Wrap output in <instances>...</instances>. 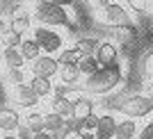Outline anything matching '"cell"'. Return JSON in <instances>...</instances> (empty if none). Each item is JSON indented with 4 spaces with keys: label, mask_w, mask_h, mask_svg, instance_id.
Segmentation results:
<instances>
[{
    "label": "cell",
    "mask_w": 153,
    "mask_h": 139,
    "mask_svg": "<svg viewBox=\"0 0 153 139\" xmlns=\"http://www.w3.org/2000/svg\"><path fill=\"white\" fill-rule=\"evenodd\" d=\"M64 128V119L55 112L44 114V130L46 132H55V130H62Z\"/></svg>",
    "instance_id": "21"
},
{
    "label": "cell",
    "mask_w": 153,
    "mask_h": 139,
    "mask_svg": "<svg viewBox=\"0 0 153 139\" xmlns=\"http://www.w3.org/2000/svg\"><path fill=\"white\" fill-rule=\"evenodd\" d=\"M0 41H2V46H5V48H16V46L23 41V37H21V34H16L14 30H9V27H5V30L0 32Z\"/></svg>",
    "instance_id": "22"
},
{
    "label": "cell",
    "mask_w": 153,
    "mask_h": 139,
    "mask_svg": "<svg viewBox=\"0 0 153 139\" xmlns=\"http://www.w3.org/2000/svg\"><path fill=\"white\" fill-rule=\"evenodd\" d=\"M2 30H5V21L0 18V32H2Z\"/></svg>",
    "instance_id": "38"
},
{
    "label": "cell",
    "mask_w": 153,
    "mask_h": 139,
    "mask_svg": "<svg viewBox=\"0 0 153 139\" xmlns=\"http://www.w3.org/2000/svg\"><path fill=\"white\" fill-rule=\"evenodd\" d=\"M103 16H105V23L112 25V27L133 23L130 16H128V12H126V7H121L119 2H110V5H105V7H103Z\"/></svg>",
    "instance_id": "6"
},
{
    "label": "cell",
    "mask_w": 153,
    "mask_h": 139,
    "mask_svg": "<svg viewBox=\"0 0 153 139\" xmlns=\"http://www.w3.org/2000/svg\"><path fill=\"white\" fill-rule=\"evenodd\" d=\"M98 44H101V41L96 37H85V39H78L73 48H76L80 55H94L96 48H98Z\"/></svg>",
    "instance_id": "20"
},
{
    "label": "cell",
    "mask_w": 153,
    "mask_h": 139,
    "mask_svg": "<svg viewBox=\"0 0 153 139\" xmlns=\"http://www.w3.org/2000/svg\"><path fill=\"white\" fill-rule=\"evenodd\" d=\"M59 80H62V84H66V87H71V84H76V80L80 78V73H78V66L76 64H66V66H59Z\"/></svg>",
    "instance_id": "19"
},
{
    "label": "cell",
    "mask_w": 153,
    "mask_h": 139,
    "mask_svg": "<svg viewBox=\"0 0 153 139\" xmlns=\"http://www.w3.org/2000/svg\"><path fill=\"white\" fill-rule=\"evenodd\" d=\"M2 62H5L7 69H23L25 66V59L21 57L19 48H5L2 50Z\"/></svg>",
    "instance_id": "17"
},
{
    "label": "cell",
    "mask_w": 153,
    "mask_h": 139,
    "mask_svg": "<svg viewBox=\"0 0 153 139\" xmlns=\"http://www.w3.org/2000/svg\"><path fill=\"white\" fill-rule=\"evenodd\" d=\"M9 30H14L16 34H25L27 30H30V14L27 12H16L12 16V23H9Z\"/></svg>",
    "instance_id": "15"
},
{
    "label": "cell",
    "mask_w": 153,
    "mask_h": 139,
    "mask_svg": "<svg viewBox=\"0 0 153 139\" xmlns=\"http://www.w3.org/2000/svg\"><path fill=\"white\" fill-rule=\"evenodd\" d=\"M64 139H82V132H66Z\"/></svg>",
    "instance_id": "34"
},
{
    "label": "cell",
    "mask_w": 153,
    "mask_h": 139,
    "mask_svg": "<svg viewBox=\"0 0 153 139\" xmlns=\"http://www.w3.org/2000/svg\"><path fill=\"white\" fill-rule=\"evenodd\" d=\"M140 139H153V121H151V123H149V126L140 132Z\"/></svg>",
    "instance_id": "31"
},
{
    "label": "cell",
    "mask_w": 153,
    "mask_h": 139,
    "mask_svg": "<svg viewBox=\"0 0 153 139\" xmlns=\"http://www.w3.org/2000/svg\"><path fill=\"white\" fill-rule=\"evenodd\" d=\"M135 132H137V123L130 121V119H123V121H117L114 137H112V139H133Z\"/></svg>",
    "instance_id": "14"
},
{
    "label": "cell",
    "mask_w": 153,
    "mask_h": 139,
    "mask_svg": "<svg viewBox=\"0 0 153 139\" xmlns=\"http://www.w3.org/2000/svg\"><path fill=\"white\" fill-rule=\"evenodd\" d=\"M21 126V116L14 107H0V130L7 135H12L16 128Z\"/></svg>",
    "instance_id": "10"
},
{
    "label": "cell",
    "mask_w": 153,
    "mask_h": 139,
    "mask_svg": "<svg viewBox=\"0 0 153 139\" xmlns=\"http://www.w3.org/2000/svg\"><path fill=\"white\" fill-rule=\"evenodd\" d=\"M32 139H53V137H51V135H48V132L44 130V132H37V135H32Z\"/></svg>",
    "instance_id": "33"
},
{
    "label": "cell",
    "mask_w": 153,
    "mask_h": 139,
    "mask_svg": "<svg viewBox=\"0 0 153 139\" xmlns=\"http://www.w3.org/2000/svg\"><path fill=\"white\" fill-rule=\"evenodd\" d=\"M133 139H135V137H133Z\"/></svg>",
    "instance_id": "40"
},
{
    "label": "cell",
    "mask_w": 153,
    "mask_h": 139,
    "mask_svg": "<svg viewBox=\"0 0 153 139\" xmlns=\"http://www.w3.org/2000/svg\"><path fill=\"white\" fill-rule=\"evenodd\" d=\"M149 98H153V82L149 84Z\"/></svg>",
    "instance_id": "37"
},
{
    "label": "cell",
    "mask_w": 153,
    "mask_h": 139,
    "mask_svg": "<svg viewBox=\"0 0 153 139\" xmlns=\"http://www.w3.org/2000/svg\"><path fill=\"white\" fill-rule=\"evenodd\" d=\"M80 57H82V55H80L76 48H66V50H59V55L55 57V59H57L59 66H66V64H78Z\"/></svg>",
    "instance_id": "23"
},
{
    "label": "cell",
    "mask_w": 153,
    "mask_h": 139,
    "mask_svg": "<svg viewBox=\"0 0 153 139\" xmlns=\"http://www.w3.org/2000/svg\"><path fill=\"white\" fill-rule=\"evenodd\" d=\"M94 2H96V5H98V7H101V9H103V7H105V5H110L112 0H94Z\"/></svg>",
    "instance_id": "35"
},
{
    "label": "cell",
    "mask_w": 153,
    "mask_h": 139,
    "mask_svg": "<svg viewBox=\"0 0 153 139\" xmlns=\"http://www.w3.org/2000/svg\"><path fill=\"white\" fill-rule=\"evenodd\" d=\"M16 137H19V139H32V132L27 130L25 126H19V128H16Z\"/></svg>",
    "instance_id": "30"
},
{
    "label": "cell",
    "mask_w": 153,
    "mask_h": 139,
    "mask_svg": "<svg viewBox=\"0 0 153 139\" xmlns=\"http://www.w3.org/2000/svg\"><path fill=\"white\" fill-rule=\"evenodd\" d=\"M94 59L98 62V66H114L117 62H119V50H117L114 44H110V41H101L98 44V48H96L94 52Z\"/></svg>",
    "instance_id": "7"
},
{
    "label": "cell",
    "mask_w": 153,
    "mask_h": 139,
    "mask_svg": "<svg viewBox=\"0 0 153 139\" xmlns=\"http://www.w3.org/2000/svg\"><path fill=\"white\" fill-rule=\"evenodd\" d=\"M48 2H53V5H57V7H71L73 5V0H48Z\"/></svg>",
    "instance_id": "32"
},
{
    "label": "cell",
    "mask_w": 153,
    "mask_h": 139,
    "mask_svg": "<svg viewBox=\"0 0 153 139\" xmlns=\"http://www.w3.org/2000/svg\"><path fill=\"white\" fill-rule=\"evenodd\" d=\"M34 41H37V46L46 55H55V52L62 50V46H64L62 37L55 30H51V27H37L34 30Z\"/></svg>",
    "instance_id": "4"
},
{
    "label": "cell",
    "mask_w": 153,
    "mask_h": 139,
    "mask_svg": "<svg viewBox=\"0 0 153 139\" xmlns=\"http://www.w3.org/2000/svg\"><path fill=\"white\" fill-rule=\"evenodd\" d=\"M85 121V132H89V130H96V126H98V116L96 114H89L87 119H82Z\"/></svg>",
    "instance_id": "28"
},
{
    "label": "cell",
    "mask_w": 153,
    "mask_h": 139,
    "mask_svg": "<svg viewBox=\"0 0 153 139\" xmlns=\"http://www.w3.org/2000/svg\"><path fill=\"white\" fill-rule=\"evenodd\" d=\"M2 139H19V137H12V135H7V137H2Z\"/></svg>",
    "instance_id": "39"
},
{
    "label": "cell",
    "mask_w": 153,
    "mask_h": 139,
    "mask_svg": "<svg viewBox=\"0 0 153 139\" xmlns=\"http://www.w3.org/2000/svg\"><path fill=\"white\" fill-rule=\"evenodd\" d=\"M76 66H78V73H80V75H87V78L101 69V66H98V62L94 59V55H82L80 59H78Z\"/></svg>",
    "instance_id": "18"
},
{
    "label": "cell",
    "mask_w": 153,
    "mask_h": 139,
    "mask_svg": "<svg viewBox=\"0 0 153 139\" xmlns=\"http://www.w3.org/2000/svg\"><path fill=\"white\" fill-rule=\"evenodd\" d=\"M32 9H34V18L41 23L44 27H69L76 30L71 16L66 14L64 7H57L48 2V0H32Z\"/></svg>",
    "instance_id": "1"
},
{
    "label": "cell",
    "mask_w": 153,
    "mask_h": 139,
    "mask_svg": "<svg viewBox=\"0 0 153 139\" xmlns=\"http://www.w3.org/2000/svg\"><path fill=\"white\" fill-rule=\"evenodd\" d=\"M126 2H128V7H130L133 12H137V14L144 12V0H126Z\"/></svg>",
    "instance_id": "29"
},
{
    "label": "cell",
    "mask_w": 153,
    "mask_h": 139,
    "mask_svg": "<svg viewBox=\"0 0 153 139\" xmlns=\"http://www.w3.org/2000/svg\"><path fill=\"white\" fill-rule=\"evenodd\" d=\"M25 75H23V69H7V82L12 84H23Z\"/></svg>",
    "instance_id": "27"
},
{
    "label": "cell",
    "mask_w": 153,
    "mask_h": 139,
    "mask_svg": "<svg viewBox=\"0 0 153 139\" xmlns=\"http://www.w3.org/2000/svg\"><path fill=\"white\" fill-rule=\"evenodd\" d=\"M142 73H144L149 80H153V50H149L146 55L142 57Z\"/></svg>",
    "instance_id": "26"
},
{
    "label": "cell",
    "mask_w": 153,
    "mask_h": 139,
    "mask_svg": "<svg viewBox=\"0 0 153 139\" xmlns=\"http://www.w3.org/2000/svg\"><path fill=\"white\" fill-rule=\"evenodd\" d=\"M82 139H94V135L91 132H82Z\"/></svg>",
    "instance_id": "36"
},
{
    "label": "cell",
    "mask_w": 153,
    "mask_h": 139,
    "mask_svg": "<svg viewBox=\"0 0 153 139\" xmlns=\"http://www.w3.org/2000/svg\"><path fill=\"white\" fill-rule=\"evenodd\" d=\"M121 80H123V71L119 64L103 66V69H98L96 73H91L85 80V91L87 94H110Z\"/></svg>",
    "instance_id": "2"
},
{
    "label": "cell",
    "mask_w": 153,
    "mask_h": 139,
    "mask_svg": "<svg viewBox=\"0 0 153 139\" xmlns=\"http://www.w3.org/2000/svg\"><path fill=\"white\" fill-rule=\"evenodd\" d=\"M89 114H94V101L87 96H78L76 101H71V119H87Z\"/></svg>",
    "instance_id": "9"
},
{
    "label": "cell",
    "mask_w": 153,
    "mask_h": 139,
    "mask_svg": "<svg viewBox=\"0 0 153 139\" xmlns=\"http://www.w3.org/2000/svg\"><path fill=\"white\" fill-rule=\"evenodd\" d=\"M114 126H117V119L112 114H101L98 126L94 130V139H112L114 137Z\"/></svg>",
    "instance_id": "11"
},
{
    "label": "cell",
    "mask_w": 153,
    "mask_h": 139,
    "mask_svg": "<svg viewBox=\"0 0 153 139\" xmlns=\"http://www.w3.org/2000/svg\"><path fill=\"white\" fill-rule=\"evenodd\" d=\"M25 128L30 130L32 135H37V132H44V114H39V112H32L30 116H27V123Z\"/></svg>",
    "instance_id": "25"
},
{
    "label": "cell",
    "mask_w": 153,
    "mask_h": 139,
    "mask_svg": "<svg viewBox=\"0 0 153 139\" xmlns=\"http://www.w3.org/2000/svg\"><path fill=\"white\" fill-rule=\"evenodd\" d=\"M112 37H114V41L119 46H128V44H133L135 39H137V27H135L133 23H128V25H119V27H114Z\"/></svg>",
    "instance_id": "12"
},
{
    "label": "cell",
    "mask_w": 153,
    "mask_h": 139,
    "mask_svg": "<svg viewBox=\"0 0 153 139\" xmlns=\"http://www.w3.org/2000/svg\"><path fill=\"white\" fill-rule=\"evenodd\" d=\"M30 69H32V75H39V78H53L55 73L59 71V64L53 55H39L37 59L30 62Z\"/></svg>",
    "instance_id": "5"
},
{
    "label": "cell",
    "mask_w": 153,
    "mask_h": 139,
    "mask_svg": "<svg viewBox=\"0 0 153 139\" xmlns=\"http://www.w3.org/2000/svg\"><path fill=\"white\" fill-rule=\"evenodd\" d=\"M117 109L121 114H126V116H130V119H142V116H146L149 112H153V98H149V96H128V98H123L121 103H117L114 105Z\"/></svg>",
    "instance_id": "3"
},
{
    "label": "cell",
    "mask_w": 153,
    "mask_h": 139,
    "mask_svg": "<svg viewBox=\"0 0 153 139\" xmlns=\"http://www.w3.org/2000/svg\"><path fill=\"white\" fill-rule=\"evenodd\" d=\"M27 87L37 94V98H44V96H51L53 94V82L51 78H39V75H32L30 84Z\"/></svg>",
    "instance_id": "13"
},
{
    "label": "cell",
    "mask_w": 153,
    "mask_h": 139,
    "mask_svg": "<svg viewBox=\"0 0 153 139\" xmlns=\"http://www.w3.org/2000/svg\"><path fill=\"white\" fill-rule=\"evenodd\" d=\"M53 112L59 114L62 119H71V101L66 98H53Z\"/></svg>",
    "instance_id": "24"
},
{
    "label": "cell",
    "mask_w": 153,
    "mask_h": 139,
    "mask_svg": "<svg viewBox=\"0 0 153 139\" xmlns=\"http://www.w3.org/2000/svg\"><path fill=\"white\" fill-rule=\"evenodd\" d=\"M12 101H14L16 107H34V105L39 103V98H37V94H34L27 84H14Z\"/></svg>",
    "instance_id": "8"
},
{
    "label": "cell",
    "mask_w": 153,
    "mask_h": 139,
    "mask_svg": "<svg viewBox=\"0 0 153 139\" xmlns=\"http://www.w3.org/2000/svg\"><path fill=\"white\" fill-rule=\"evenodd\" d=\"M19 52H21V57H23V59H37L39 55H41V48H39L37 46V41H34V39H23V41H21L19 44Z\"/></svg>",
    "instance_id": "16"
}]
</instances>
